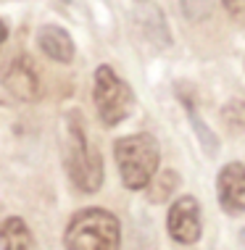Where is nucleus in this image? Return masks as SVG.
<instances>
[{"label": "nucleus", "instance_id": "nucleus-1", "mask_svg": "<svg viewBox=\"0 0 245 250\" xmlns=\"http://www.w3.org/2000/svg\"><path fill=\"white\" fill-rule=\"evenodd\" d=\"M61 147H64V166L71 185L79 192H98L103 185V161H100L98 150L90 147L79 111L66 113Z\"/></svg>", "mask_w": 245, "mask_h": 250}, {"label": "nucleus", "instance_id": "nucleus-2", "mask_svg": "<svg viewBox=\"0 0 245 250\" xmlns=\"http://www.w3.org/2000/svg\"><path fill=\"white\" fill-rule=\"evenodd\" d=\"M113 155H116V166L127 190H142L156 179L161 150L153 134L140 132L129 134V137H119L113 143Z\"/></svg>", "mask_w": 245, "mask_h": 250}, {"label": "nucleus", "instance_id": "nucleus-3", "mask_svg": "<svg viewBox=\"0 0 245 250\" xmlns=\"http://www.w3.org/2000/svg\"><path fill=\"white\" fill-rule=\"evenodd\" d=\"M64 242L66 250H119V219L106 208H82L71 216Z\"/></svg>", "mask_w": 245, "mask_h": 250}, {"label": "nucleus", "instance_id": "nucleus-4", "mask_svg": "<svg viewBox=\"0 0 245 250\" xmlns=\"http://www.w3.org/2000/svg\"><path fill=\"white\" fill-rule=\"evenodd\" d=\"M92 95H95L98 116L106 126H113L119 121H124L129 108H132V90H129V84L106 63L95 69V92Z\"/></svg>", "mask_w": 245, "mask_h": 250}, {"label": "nucleus", "instance_id": "nucleus-5", "mask_svg": "<svg viewBox=\"0 0 245 250\" xmlns=\"http://www.w3.org/2000/svg\"><path fill=\"white\" fill-rule=\"evenodd\" d=\"M3 87L11 92L16 100H40L43 95V79L35 66V61L26 56H13L3 66Z\"/></svg>", "mask_w": 245, "mask_h": 250}, {"label": "nucleus", "instance_id": "nucleus-6", "mask_svg": "<svg viewBox=\"0 0 245 250\" xmlns=\"http://www.w3.org/2000/svg\"><path fill=\"white\" fill-rule=\"evenodd\" d=\"M166 227H169V234L182 242V245H193V242L200 240V232H203V224H200V206L193 195H182L172 203L169 208V216H166Z\"/></svg>", "mask_w": 245, "mask_h": 250}, {"label": "nucleus", "instance_id": "nucleus-7", "mask_svg": "<svg viewBox=\"0 0 245 250\" xmlns=\"http://www.w3.org/2000/svg\"><path fill=\"white\" fill-rule=\"evenodd\" d=\"M219 203L227 213H245V164H227L216 179Z\"/></svg>", "mask_w": 245, "mask_h": 250}, {"label": "nucleus", "instance_id": "nucleus-8", "mask_svg": "<svg viewBox=\"0 0 245 250\" xmlns=\"http://www.w3.org/2000/svg\"><path fill=\"white\" fill-rule=\"evenodd\" d=\"M37 45L50 61L56 63H71L74 61V40L64 26L56 24H45L37 32Z\"/></svg>", "mask_w": 245, "mask_h": 250}, {"label": "nucleus", "instance_id": "nucleus-9", "mask_svg": "<svg viewBox=\"0 0 245 250\" xmlns=\"http://www.w3.org/2000/svg\"><path fill=\"white\" fill-rule=\"evenodd\" d=\"M0 248L3 250H32V232L24 219L11 216L0 224Z\"/></svg>", "mask_w": 245, "mask_h": 250}, {"label": "nucleus", "instance_id": "nucleus-10", "mask_svg": "<svg viewBox=\"0 0 245 250\" xmlns=\"http://www.w3.org/2000/svg\"><path fill=\"white\" fill-rule=\"evenodd\" d=\"M177 185H179V174H177V171H161V174H156V179L148 185V200H151V203L169 200Z\"/></svg>", "mask_w": 245, "mask_h": 250}, {"label": "nucleus", "instance_id": "nucleus-11", "mask_svg": "<svg viewBox=\"0 0 245 250\" xmlns=\"http://www.w3.org/2000/svg\"><path fill=\"white\" fill-rule=\"evenodd\" d=\"M185 100V105H187V113H190V119H193V126H195V132H198V137H200V143H203V147H206V153L208 155H214L216 150H219V143H216V137H214V132L208 129L206 124L200 121V116L195 113V108H193V103H190L187 98H182Z\"/></svg>", "mask_w": 245, "mask_h": 250}, {"label": "nucleus", "instance_id": "nucleus-12", "mask_svg": "<svg viewBox=\"0 0 245 250\" xmlns=\"http://www.w3.org/2000/svg\"><path fill=\"white\" fill-rule=\"evenodd\" d=\"M222 5H224V11L229 13L232 21L245 26V0H222Z\"/></svg>", "mask_w": 245, "mask_h": 250}, {"label": "nucleus", "instance_id": "nucleus-13", "mask_svg": "<svg viewBox=\"0 0 245 250\" xmlns=\"http://www.w3.org/2000/svg\"><path fill=\"white\" fill-rule=\"evenodd\" d=\"M5 40H8V26H5L3 21H0V45H3Z\"/></svg>", "mask_w": 245, "mask_h": 250}, {"label": "nucleus", "instance_id": "nucleus-14", "mask_svg": "<svg viewBox=\"0 0 245 250\" xmlns=\"http://www.w3.org/2000/svg\"><path fill=\"white\" fill-rule=\"evenodd\" d=\"M240 242H243V245H245V229H243V232H240Z\"/></svg>", "mask_w": 245, "mask_h": 250}, {"label": "nucleus", "instance_id": "nucleus-15", "mask_svg": "<svg viewBox=\"0 0 245 250\" xmlns=\"http://www.w3.org/2000/svg\"><path fill=\"white\" fill-rule=\"evenodd\" d=\"M64 3H69V0H64Z\"/></svg>", "mask_w": 245, "mask_h": 250}]
</instances>
